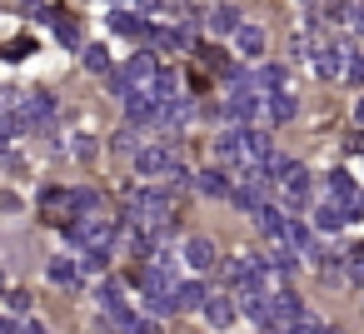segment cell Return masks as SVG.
Instances as JSON below:
<instances>
[{"instance_id":"obj_1","label":"cell","mask_w":364,"mask_h":334,"mask_svg":"<svg viewBox=\"0 0 364 334\" xmlns=\"http://www.w3.org/2000/svg\"><path fill=\"white\" fill-rule=\"evenodd\" d=\"M65 239L75 249H85V259H110L115 239H120V225H105V220H70L65 225Z\"/></svg>"},{"instance_id":"obj_2","label":"cell","mask_w":364,"mask_h":334,"mask_svg":"<svg viewBox=\"0 0 364 334\" xmlns=\"http://www.w3.org/2000/svg\"><path fill=\"white\" fill-rule=\"evenodd\" d=\"M125 205H130V225H140V230H150V235H155V230H170V215H175V210H170V200H165L160 190H130Z\"/></svg>"},{"instance_id":"obj_3","label":"cell","mask_w":364,"mask_h":334,"mask_svg":"<svg viewBox=\"0 0 364 334\" xmlns=\"http://www.w3.org/2000/svg\"><path fill=\"white\" fill-rule=\"evenodd\" d=\"M299 50L309 55V70L319 75V80H339L344 75V65H349V50L344 45H324V41H314L309 45V36L299 41Z\"/></svg>"},{"instance_id":"obj_4","label":"cell","mask_w":364,"mask_h":334,"mask_svg":"<svg viewBox=\"0 0 364 334\" xmlns=\"http://www.w3.org/2000/svg\"><path fill=\"white\" fill-rule=\"evenodd\" d=\"M135 170H140L145 180H165V175L175 180V175H180V165H175V155H170L165 145H150V150H140V155H135Z\"/></svg>"},{"instance_id":"obj_5","label":"cell","mask_w":364,"mask_h":334,"mask_svg":"<svg viewBox=\"0 0 364 334\" xmlns=\"http://www.w3.org/2000/svg\"><path fill=\"white\" fill-rule=\"evenodd\" d=\"M279 195H284V205H304V195H309V170H304L299 160L284 165V175H279Z\"/></svg>"},{"instance_id":"obj_6","label":"cell","mask_w":364,"mask_h":334,"mask_svg":"<svg viewBox=\"0 0 364 334\" xmlns=\"http://www.w3.org/2000/svg\"><path fill=\"white\" fill-rule=\"evenodd\" d=\"M329 195H334V205H339V210H349V220L364 210V200H359V185L349 180V170H334V175H329Z\"/></svg>"},{"instance_id":"obj_7","label":"cell","mask_w":364,"mask_h":334,"mask_svg":"<svg viewBox=\"0 0 364 334\" xmlns=\"http://www.w3.org/2000/svg\"><path fill=\"white\" fill-rule=\"evenodd\" d=\"M255 225H259V235H264L269 244H284V230H289V215H284V210H274V205H264V210L255 215Z\"/></svg>"},{"instance_id":"obj_8","label":"cell","mask_w":364,"mask_h":334,"mask_svg":"<svg viewBox=\"0 0 364 334\" xmlns=\"http://www.w3.org/2000/svg\"><path fill=\"white\" fill-rule=\"evenodd\" d=\"M215 155H220L225 165H230V160H235V165H245V125H230V130L215 140Z\"/></svg>"},{"instance_id":"obj_9","label":"cell","mask_w":364,"mask_h":334,"mask_svg":"<svg viewBox=\"0 0 364 334\" xmlns=\"http://www.w3.org/2000/svg\"><path fill=\"white\" fill-rule=\"evenodd\" d=\"M185 264H190L195 274H205V269H215V244H210L205 235H195V239H185Z\"/></svg>"},{"instance_id":"obj_10","label":"cell","mask_w":364,"mask_h":334,"mask_svg":"<svg viewBox=\"0 0 364 334\" xmlns=\"http://www.w3.org/2000/svg\"><path fill=\"white\" fill-rule=\"evenodd\" d=\"M205 21H210L215 36H240V26H245L235 6H215V11H205Z\"/></svg>"},{"instance_id":"obj_11","label":"cell","mask_w":364,"mask_h":334,"mask_svg":"<svg viewBox=\"0 0 364 334\" xmlns=\"http://www.w3.org/2000/svg\"><path fill=\"white\" fill-rule=\"evenodd\" d=\"M264 115H269L274 125H284V120H294V115H299V100H294L289 90H279V95H264Z\"/></svg>"},{"instance_id":"obj_12","label":"cell","mask_w":364,"mask_h":334,"mask_svg":"<svg viewBox=\"0 0 364 334\" xmlns=\"http://www.w3.org/2000/svg\"><path fill=\"white\" fill-rule=\"evenodd\" d=\"M195 190H200L205 200H230V180H225V170H200V175H195Z\"/></svg>"},{"instance_id":"obj_13","label":"cell","mask_w":364,"mask_h":334,"mask_svg":"<svg viewBox=\"0 0 364 334\" xmlns=\"http://www.w3.org/2000/svg\"><path fill=\"white\" fill-rule=\"evenodd\" d=\"M235 314H240V304H235V299H225V294H210V304H205V319H210L215 329H230V324H235Z\"/></svg>"},{"instance_id":"obj_14","label":"cell","mask_w":364,"mask_h":334,"mask_svg":"<svg viewBox=\"0 0 364 334\" xmlns=\"http://www.w3.org/2000/svg\"><path fill=\"white\" fill-rule=\"evenodd\" d=\"M55 115V95L50 90H36L31 100H26V125H46Z\"/></svg>"},{"instance_id":"obj_15","label":"cell","mask_w":364,"mask_h":334,"mask_svg":"<svg viewBox=\"0 0 364 334\" xmlns=\"http://www.w3.org/2000/svg\"><path fill=\"white\" fill-rule=\"evenodd\" d=\"M235 45H240V55H245V60H259V55H264V31H259V26H240Z\"/></svg>"},{"instance_id":"obj_16","label":"cell","mask_w":364,"mask_h":334,"mask_svg":"<svg viewBox=\"0 0 364 334\" xmlns=\"http://www.w3.org/2000/svg\"><path fill=\"white\" fill-rule=\"evenodd\" d=\"M175 304H180V309H200V314H205V304H210V289H205L200 279H190V284H180V289H175Z\"/></svg>"},{"instance_id":"obj_17","label":"cell","mask_w":364,"mask_h":334,"mask_svg":"<svg viewBox=\"0 0 364 334\" xmlns=\"http://www.w3.org/2000/svg\"><path fill=\"white\" fill-rule=\"evenodd\" d=\"M110 31H115V36H145L150 26H145L135 11H110Z\"/></svg>"},{"instance_id":"obj_18","label":"cell","mask_w":364,"mask_h":334,"mask_svg":"<svg viewBox=\"0 0 364 334\" xmlns=\"http://www.w3.org/2000/svg\"><path fill=\"white\" fill-rule=\"evenodd\" d=\"M344 220H349V210H339V205H319L314 210V230H324V235L344 230Z\"/></svg>"},{"instance_id":"obj_19","label":"cell","mask_w":364,"mask_h":334,"mask_svg":"<svg viewBox=\"0 0 364 334\" xmlns=\"http://www.w3.org/2000/svg\"><path fill=\"white\" fill-rule=\"evenodd\" d=\"M185 120H190V105H185V100H180V95H175V100H165V105H160V125H165V130H180V125H185Z\"/></svg>"},{"instance_id":"obj_20","label":"cell","mask_w":364,"mask_h":334,"mask_svg":"<svg viewBox=\"0 0 364 334\" xmlns=\"http://www.w3.org/2000/svg\"><path fill=\"white\" fill-rule=\"evenodd\" d=\"M50 279H55V284H65V289H75V284L85 279V269H80L75 259H55V264H50Z\"/></svg>"},{"instance_id":"obj_21","label":"cell","mask_w":364,"mask_h":334,"mask_svg":"<svg viewBox=\"0 0 364 334\" xmlns=\"http://www.w3.org/2000/svg\"><path fill=\"white\" fill-rule=\"evenodd\" d=\"M240 309L259 324H269V294H240Z\"/></svg>"},{"instance_id":"obj_22","label":"cell","mask_w":364,"mask_h":334,"mask_svg":"<svg viewBox=\"0 0 364 334\" xmlns=\"http://www.w3.org/2000/svg\"><path fill=\"white\" fill-rule=\"evenodd\" d=\"M85 65H90L95 75H110V50H105V45H85Z\"/></svg>"},{"instance_id":"obj_23","label":"cell","mask_w":364,"mask_h":334,"mask_svg":"<svg viewBox=\"0 0 364 334\" xmlns=\"http://www.w3.org/2000/svg\"><path fill=\"white\" fill-rule=\"evenodd\" d=\"M100 309H105V314H115V309H125V299H120V284H110V279L100 284Z\"/></svg>"},{"instance_id":"obj_24","label":"cell","mask_w":364,"mask_h":334,"mask_svg":"<svg viewBox=\"0 0 364 334\" xmlns=\"http://www.w3.org/2000/svg\"><path fill=\"white\" fill-rule=\"evenodd\" d=\"M180 304H175V294H155L150 299V319H165V314H175Z\"/></svg>"},{"instance_id":"obj_25","label":"cell","mask_w":364,"mask_h":334,"mask_svg":"<svg viewBox=\"0 0 364 334\" xmlns=\"http://www.w3.org/2000/svg\"><path fill=\"white\" fill-rule=\"evenodd\" d=\"M55 21H60V41H65V45H75V41H80V26H75L70 16H60V11H55Z\"/></svg>"},{"instance_id":"obj_26","label":"cell","mask_w":364,"mask_h":334,"mask_svg":"<svg viewBox=\"0 0 364 334\" xmlns=\"http://www.w3.org/2000/svg\"><path fill=\"white\" fill-rule=\"evenodd\" d=\"M344 80H349V85H364V55H349V65H344Z\"/></svg>"},{"instance_id":"obj_27","label":"cell","mask_w":364,"mask_h":334,"mask_svg":"<svg viewBox=\"0 0 364 334\" xmlns=\"http://www.w3.org/2000/svg\"><path fill=\"white\" fill-rule=\"evenodd\" d=\"M344 264H349V269H344V279H349V284H364V254H349Z\"/></svg>"},{"instance_id":"obj_28","label":"cell","mask_w":364,"mask_h":334,"mask_svg":"<svg viewBox=\"0 0 364 334\" xmlns=\"http://www.w3.org/2000/svg\"><path fill=\"white\" fill-rule=\"evenodd\" d=\"M284 334H329V329H324L319 319H309V314H304V319H299V324H289Z\"/></svg>"},{"instance_id":"obj_29","label":"cell","mask_w":364,"mask_h":334,"mask_svg":"<svg viewBox=\"0 0 364 334\" xmlns=\"http://www.w3.org/2000/svg\"><path fill=\"white\" fill-rule=\"evenodd\" d=\"M344 21H349V31L364 36V0H359V6H344Z\"/></svg>"},{"instance_id":"obj_30","label":"cell","mask_w":364,"mask_h":334,"mask_svg":"<svg viewBox=\"0 0 364 334\" xmlns=\"http://www.w3.org/2000/svg\"><path fill=\"white\" fill-rule=\"evenodd\" d=\"M70 210H95V190H70Z\"/></svg>"},{"instance_id":"obj_31","label":"cell","mask_w":364,"mask_h":334,"mask_svg":"<svg viewBox=\"0 0 364 334\" xmlns=\"http://www.w3.org/2000/svg\"><path fill=\"white\" fill-rule=\"evenodd\" d=\"M70 150H75L80 160H90V155H95V140H90V135H75V140H70Z\"/></svg>"},{"instance_id":"obj_32","label":"cell","mask_w":364,"mask_h":334,"mask_svg":"<svg viewBox=\"0 0 364 334\" xmlns=\"http://www.w3.org/2000/svg\"><path fill=\"white\" fill-rule=\"evenodd\" d=\"M110 145H115V150H125V155H140V150H135V135H130V130H120V135H115Z\"/></svg>"},{"instance_id":"obj_33","label":"cell","mask_w":364,"mask_h":334,"mask_svg":"<svg viewBox=\"0 0 364 334\" xmlns=\"http://www.w3.org/2000/svg\"><path fill=\"white\" fill-rule=\"evenodd\" d=\"M130 334H160V324H155V319H135Z\"/></svg>"},{"instance_id":"obj_34","label":"cell","mask_w":364,"mask_h":334,"mask_svg":"<svg viewBox=\"0 0 364 334\" xmlns=\"http://www.w3.org/2000/svg\"><path fill=\"white\" fill-rule=\"evenodd\" d=\"M21 334H50V329H46V324H41V319H31V324H26V329H21Z\"/></svg>"},{"instance_id":"obj_35","label":"cell","mask_w":364,"mask_h":334,"mask_svg":"<svg viewBox=\"0 0 364 334\" xmlns=\"http://www.w3.org/2000/svg\"><path fill=\"white\" fill-rule=\"evenodd\" d=\"M0 334H21V329H16V324H11V319H0Z\"/></svg>"},{"instance_id":"obj_36","label":"cell","mask_w":364,"mask_h":334,"mask_svg":"<svg viewBox=\"0 0 364 334\" xmlns=\"http://www.w3.org/2000/svg\"><path fill=\"white\" fill-rule=\"evenodd\" d=\"M354 125H364V100H359V105H354Z\"/></svg>"}]
</instances>
